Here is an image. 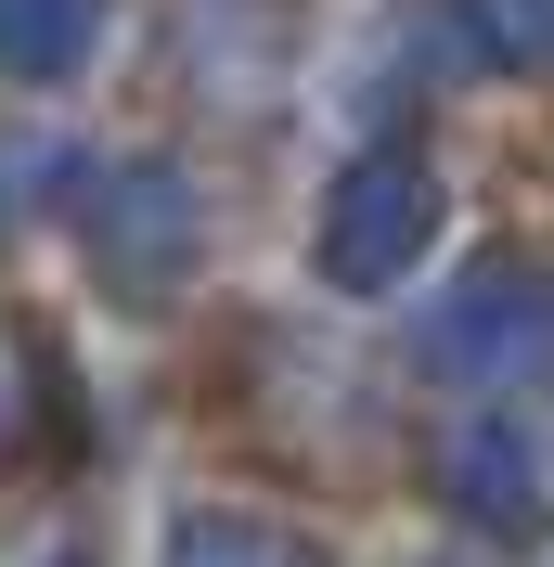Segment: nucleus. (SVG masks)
<instances>
[{
	"label": "nucleus",
	"mask_w": 554,
	"mask_h": 567,
	"mask_svg": "<svg viewBox=\"0 0 554 567\" xmlns=\"http://www.w3.org/2000/svg\"><path fill=\"white\" fill-rule=\"evenodd\" d=\"M425 361L464 374V388H529V374H554V271L478 258V271L425 310Z\"/></svg>",
	"instance_id": "f257e3e1"
},
{
	"label": "nucleus",
	"mask_w": 554,
	"mask_h": 567,
	"mask_svg": "<svg viewBox=\"0 0 554 567\" xmlns=\"http://www.w3.org/2000/svg\"><path fill=\"white\" fill-rule=\"evenodd\" d=\"M425 233H439V181H425V155H361V168L322 194V271H336L348 297L400 284L425 258Z\"/></svg>",
	"instance_id": "f03ea898"
},
{
	"label": "nucleus",
	"mask_w": 554,
	"mask_h": 567,
	"mask_svg": "<svg viewBox=\"0 0 554 567\" xmlns=\"http://www.w3.org/2000/svg\"><path fill=\"white\" fill-rule=\"evenodd\" d=\"M91 233H104V258H116L130 284H168L181 258H194V194H181L168 168H130V181L104 194V219H91Z\"/></svg>",
	"instance_id": "7ed1b4c3"
},
{
	"label": "nucleus",
	"mask_w": 554,
	"mask_h": 567,
	"mask_svg": "<svg viewBox=\"0 0 554 567\" xmlns=\"http://www.w3.org/2000/svg\"><path fill=\"white\" fill-rule=\"evenodd\" d=\"M439 477L464 491V516H490V529H529V439L516 425H464L439 452Z\"/></svg>",
	"instance_id": "20e7f679"
},
{
	"label": "nucleus",
	"mask_w": 554,
	"mask_h": 567,
	"mask_svg": "<svg viewBox=\"0 0 554 567\" xmlns=\"http://www.w3.org/2000/svg\"><path fill=\"white\" fill-rule=\"evenodd\" d=\"M104 39V0H0V65L13 78H65Z\"/></svg>",
	"instance_id": "39448f33"
},
{
	"label": "nucleus",
	"mask_w": 554,
	"mask_h": 567,
	"mask_svg": "<svg viewBox=\"0 0 554 567\" xmlns=\"http://www.w3.org/2000/svg\"><path fill=\"white\" fill-rule=\"evenodd\" d=\"M168 567H310L284 529H245V516H194V529L168 542Z\"/></svg>",
	"instance_id": "423d86ee"
},
{
	"label": "nucleus",
	"mask_w": 554,
	"mask_h": 567,
	"mask_svg": "<svg viewBox=\"0 0 554 567\" xmlns=\"http://www.w3.org/2000/svg\"><path fill=\"white\" fill-rule=\"evenodd\" d=\"M503 39L516 52H554V0H503Z\"/></svg>",
	"instance_id": "0eeeda50"
},
{
	"label": "nucleus",
	"mask_w": 554,
	"mask_h": 567,
	"mask_svg": "<svg viewBox=\"0 0 554 567\" xmlns=\"http://www.w3.org/2000/svg\"><path fill=\"white\" fill-rule=\"evenodd\" d=\"M52 567H78V555H52Z\"/></svg>",
	"instance_id": "6e6552de"
}]
</instances>
